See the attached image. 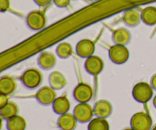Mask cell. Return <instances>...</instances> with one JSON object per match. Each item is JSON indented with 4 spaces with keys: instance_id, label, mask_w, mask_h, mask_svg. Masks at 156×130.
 Masks as SVG:
<instances>
[{
    "instance_id": "cell-1",
    "label": "cell",
    "mask_w": 156,
    "mask_h": 130,
    "mask_svg": "<svg viewBox=\"0 0 156 130\" xmlns=\"http://www.w3.org/2000/svg\"><path fill=\"white\" fill-rule=\"evenodd\" d=\"M154 89L152 85L146 82H139L134 85L132 91L133 97L137 102L146 104L152 98Z\"/></svg>"
},
{
    "instance_id": "cell-2",
    "label": "cell",
    "mask_w": 156,
    "mask_h": 130,
    "mask_svg": "<svg viewBox=\"0 0 156 130\" xmlns=\"http://www.w3.org/2000/svg\"><path fill=\"white\" fill-rule=\"evenodd\" d=\"M23 85L28 89H35L41 85L43 76L41 72L34 68L28 69L21 76Z\"/></svg>"
},
{
    "instance_id": "cell-3",
    "label": "cell",
    "mask_w": 156,
    "mask_h": 130,
    "mask_svg": "<svg viewBox=\"0 0 156 130\" xmlns=\"http://www.w3.org/2000/svg\"><path fill=\"white\" fill-rule=\"evenodd\" d=\"M73 115L79 123H89L94 116V108L88 103H79L73 110Z\"/></svg>"
},
{
    "instance_id": "cell-4",
    "label": "cell",
    "mask_w": 156,
    "mask_h": 130,
    "mask_svg": "<svg viewBox=\"0 0 156 130\" xmlns=\"http://www.w3.org/2000/svg\"><path fill=\"white\" fill-rule=\"evenodd\" d=\"M129 51L125 45L114 44L109 50V58L114 64L122 65L127 62Z\"/></svg>"
},
{
    "instance_id": "cell-5",
    "label": "cell",
    "mask_w": 156,
    "mask_h": 130,
    "mask_svg": "<svg viewBox=\"0 0 156 130\" xmlns=\"http://www.w3.org/2000/svg\"><path fill=\"white\" fill-rule=\"evenodd\" d=\"M152 120L146 112H138L133 115L130 120V127L134 130H150Z\"/></svg>"
},
{
    "instance_id": "cell-6",
    "label": "cell",
    "mask_w": 156,
    "mask_h": 130,
    "mask_svg": "<svg viewBox=\"0 0 156 130\" xmlns=\"http://www.w3.org/2000/svg\"><path fill=\"white\" fill-rule=\"evenodd\" d=\"M94 91L86 83H79L73 90V97L79 103H88L92 99Z\"/></svg>"
},
{
    "instance_id": "cell-7",
    "label": "cell",
    "mask_w": 156,
    "mask_h": 130,
    "mask_svg": "<svg viewBox=\"0 0 156 130\" xmlns=\"http://www.w3.org/2000/svg\"><path fill=\"white\" fill-rule=\"evenodd\" d=\"M26 23L31 30H40L45 27L47 18L43 12L37 10L32 11L26 18Z\"/></svg>"
},
{
    "instance_id": "cell-8",
    "label": "cell",
    "mask_w": 156,
    "mask_h": 130,
    "mask_svg": "<svg viewBox=\"0 0 156 130\" xmlns=\"http://www.w3.org/2000/svg\"><path fill=\"white\" fill-rule=\"evenodd\" d=\"M56 90L50 86H44L40 88L36 94L38 103L44 106L52 105L56 98Z\"/></svg>"
},
{
    "instance_id": "cell-9",
    "label": "cell",
    "mask_w": 156,
    "mask_h": 130,
    "mask_svg": "<svg viewBox=\"0 0 156 130\" xmlns=\"http://www.w3.org/2000/svg\"><path fill=\"white\" fill-rule=\"evenodd\" d=\"M105 63L101 58L98 56H93L87 58L85 62V69L88 74L91 76H98L104 69Z\"/></svg>"
},
{
    "instance_id": "cell-10",
    "label": "cell",
    "mask_w": 156,
    "mask_h": 130,
    "mask_svg": "<svg viewBox=\"0 0 156 130\" xmlns=\"http://www.w3.org/2000/svg\"><path fill=\"white\" fill-rule=\"evenodd\" d=\"M76 53L80 57L87 58L93 56L95 50V45L92 40L89 39H83L76 45Z\"/></svg>"
},
{
    "instance_id": "cell-11",
    "label": "cell",
    "mask_w": 156,
    "mask_h": 130,
    "mask_svg": "<svg viewBox=\"0 0 156 130\" xmlns=\"http://www.w3.org/2000/svg\"><path fill=\"white\" fill-rule=\"evenodd\" d=\"M94 116L101 118H108L111 115L113 107L111 102L107 100H100L94 104Z\"/></svg>"
},
{
    "instance_id": "cell-12",
    "label": "cell",
    "mask_w": 156,
    "mask_h": 130,
    "mask_svg": "<svg viewBox=\"0 0 156 130\" xmlns=\"http://www.w3.org/2000/svg\"><path fill=\"white\" fill-rule=\"evenodd\" d=\"M78 123L79 122L77 121L73 114L69 113L59 116L57 120L58 126L62 130H75Z\"/></svg>"
},
{
    "instance_id": "cell-13",
    "label": "cell",
    "mask_w": 156,
    "mask_h": 130,
    "mask_svg": "<svg viewBox=\"0 0 156 130\" xmlns=\"http://www.w3.org/2000/svg\"><path fill=\"white\" fill-rule=\"evenodd\" d=\"M52 107L54 113L60 116L69 112L71 104L69 99L66 96H60L56 97L52 104Z\"/></svg>"
},
{
    "instance_id": "cell-14",
    "label": "cell",
    "mask_w": 156,
    "mask_h": 130,
    "mask_svg": "<svg viewBox=\"0 0 156 130\" xmlns=\"http://www.w3.org/2000/svg\"><path fill=\"white\" fill-rule=\"evenodd\" d=\"M37 62L39 66L43 69H51L56 65V56L50 52H43L38 57Z\"/></svg>"
},
{
    "instance_id": "cell-15",
    "label": "cell",
    "mask_w": 156,
    "mask_h": 130,
    "mask_svg": "<svg viewBox=\"0 0 156 130\" xmlns=\"http://www.w3.org/2000/svg\"><path fill=\"white\" fill-rule=\"evenodd\" d=\"M16 82L11 76H2L0 79V92L5 95H10L16 89Z\"/></svg>"
},
{
    "instance_id": "cell-16",
    "label": "cell",
    "mask_w": 156,
    "mask_h": 130,
    "mask_svg": "<svg viewBox=\"0 0 156 130\" xmlns=\"http://www.w3.org/2000/svg\"><path fill=\"white\" fill-rule=\"evenodd\" d=\"M49 83L50 86L55 90L62 89L66 85V79L62 73L60 72L54 71L50 73L49 76Z\"/></svg>"
},
{
    "instance_id": "cell-17",
    "label": "cell",
    "mask_w": 156,
    "mask_h": 130,
    "mask_svg": "<svg viewBox=\"0 0 156 130\" xmlns=\"http://www.w3.org/2000/svg\"><path fill=\"white\" fill-rule=\"evenodd\" d=\"M123 21L129 27H136L142 21L141 14L136 9H129L123 14Z\"/></svg>"
},
{
    "instance_id": "cell-18",
    "label": "cell",
    "mask_w": 156,
    "mask_h": 130,
    "mask_svg": "<svg viewBox=\"0 0 156 130\" xmlns=\"http://www.w3.org/2000/svg\"><path fill=\"white\" fill-rule=\"evenodd\" d=\"M112 39L115 44L126 46L130 41L131 34L127 29L118 28L113 33Z\"/></svg>"
},
{
    "instance_id": "cell-19",
    "label": "cell",
    "mask_w": 156,
    "mask_h": 130,
    "mask_svg": "<svg viewBox=\"0 0 156 130\" xmlns=\"http://www.w3.org/2000/svg\"><path fill=\"white\" fill-rule=\"evenodd\" d=\"M18 107L14 102H9L6 105L1 107L0 109V115L2 120L7 121L9 119L18 115Z\"/></svg>"
},
{
    "instance_id": "cell-20",
    "label": "cell",
    "mask_w": 156,
    "mask_h": 130,
    "mask_svg": "<svg viewBox=\"0 0 156 130\" xmlns=\"http://www.w3.org/2000/svg\"><path fill=\"white\" fill-rule=\"evenodd\" d=\"M142 21L149 26L156 24V7L148 6L141 12Z\"/></svg>"
},
{
    "instance_id": "cell-21",
    "label": "cell",
    "mask_w": 156,
    "mask_h": 130,
    "mask_svg": "<svg viewBox=\"0 0 156 130\" xmlns=\"http://www.w3.org/2000/svg\"><path fill=\"white\" fill-rule=\"evenodd\" d=\"M27 123L24 117L17 115L9 119L6 122V128L8 130H25Z\"/></svg>"
},
{
    "instance_id": "cell-22",
    "label": "cell",
    "mask_w": 156,
    "mask_h": 130,
    "mask_svg": "<svg viewBox=\"0 0 156 130\" xmlns=\"http://www.w3.org/2000/svg\"><path fill=\"white\" fill-rule=\"evenodd\" d=\"M88 130H110V125L105 118L97 117L88 123Z\"/></svg>"
},
{
    "instance_id": "cell-23",
    "label": "cell",
    "mask_w": 156,
    "mask_h": 130,
    "mask_svg": "<svg viewBox=\"0 0 156 130\" xmlns=\"http://www.w3.org/2000/svg\"><path fill=\"white\" fill-rule=\"evenodd\" d=\"M56 51V54L59 57L62 58V59H67L71 56L73 50L71 44L67 42H63L57 46Z\"/></svg>"
},
{
    "instance_id": "cell-24",
    "label": "cell",
    "mask_w": 156,
    "mask_h": 130,
    "mask_svg": "<svg viewBox=\"0 0 156 130\" xmlns=\"http://www.w3.org/2000/svg\"><path fill=\"white\" fill-rule=\"evenodd\" d=\"M53 2L59 8H65L69 5L70 0H53Z\"/></svg>"
},
{
    "instance_id": "cell-25",
    "label": "cell",
    "mask_w": 156,
    "mask_h": 130,
    "mask_svg": "<svg viewBox=\"0 0 156 130\" xmlns=\"http://www.w3.org/2000/svg\"><path fill=\"white\" fill-rule=\"evenodd\" d=\"M10 5L9 0H0V10L1 12H5L9 9Z\"/></svg>"
},
{
    "instance_id": "cell-26",
    "label": "cell",
    "mask_w": 156,
    "mask_h": 130,
    "mask_svg": "<svg viewBox=\"0 0 156 130\" xmlns=\"http://www.w3.org/2000/svg\"><path fill=\"white\" fill-rule=\"evenodd\" d=\"M9 97H8V95H5V94H1L0 95V107H2L5 105L9 103Z\"/></svg>"
},
{
    "instance_id": "cell-27",
    "label": "cell",
    "mask_w": 156,
    "mask_h": 130,
    "mask_svg": "<svg viewBox=\"0 0 156 130\" xmlns=\"http://www.w3.org/2000/svg\"><path fill=\"white\" fill-rule=\"evenodd\" d=\"M34 2L37 5L41 6V7H44V6L50 4L52 0H34Z\"/></svg>"
},
{
    "instance_id": "cell-28",
    "label": "cell",
    "mask_w": 156,
    "mask_h": 130,
    "mask_svg": "<svg viewBox=\"0 0 156 130\" xmlns=\"http://www.w3.org/2000/svg\"><path fill=\"white\" fill-rule=\"evenodd\" d=\"M150 85H152V87L153 88V89L156 91V74L154 75V76L151 78Z\"/></svg>"
},
{
    "instance_id": "cell-29",
    "label": "cell",
    "mask_w": 156,
    "mask_h": 130,
    "mask_svg": "<svg viewBox=\"0 0 156 130\" xmlns=\"http://www.w3.org/2000/svg\"><path fill=\"white\" fill-rule=\"evenodd\" d=\"M153 105H154V107L156 108V95L154 97V98H153Z\"/></svg>"
},
{
    "instance_id": "cell-30",
    "label": "cell",
    "mask_w": 156,
    "mask_h": 130,
    "mask_svg": "<svg viewBox=\"0 0 156 130\" xmlns=\"http://www.w3.org/2000/svg\"><path fill=\"white\" fill-rule=\"evenodd\" d=\"M123 130H134L133 129L132 127H129V128H125V129H123Z\"/></svg>"
},
{
    "instance_id": "cell-31",
    "label": "cell",
    "mask_w": 156,
    "mask_h": 130,
    "mask_svg": "<svg viewBox=\"0 0 156 130\" xmlns=\"http://www.w3.org/2000/svg\"><path fill=\"white\" fill-rule=\"evenodd\" d=\"M89 1H91V2H94V1H97V0H89Z\"/></svg>"
},
{
    "instance_id": "cell-32",
    "label": "cell",
    "mask_w": 156,
    "mask_h": 130,
    "mask_svg": "<svg viewBox=\"0 0 156 130\" xmlns=\"http://www.w3.org/2000/svg\"><path fill=\"white\" fill-rule=\"evenodd\" d=\"M59 130H62V129H59Z\"/></svg>"
}]
</instances>
